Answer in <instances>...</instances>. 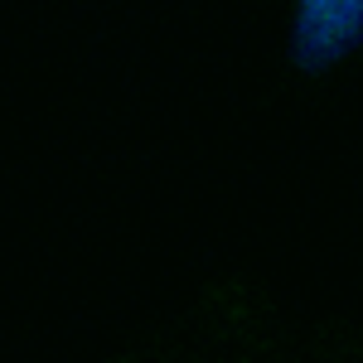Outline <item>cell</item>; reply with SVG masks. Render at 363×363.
Wrapping results in <instances>:
<instances>
[{"label": "cell", "instance_id": "cell-1", "mask_svg": "<svg viewBox=\"0 0 363 363\" xmlns=\"http://www.w3.org/2000/svg\"><path fill=\"white\" fill-rule=\"evenodd\" d=\"M112 363H363L344 325H296L247 277H218L165 325L121 344Z\"/></svg>", "mask_w": 363, "mask_h": 363}, {"label": "cell", "instance_id": "cell-2", "mask_svg": "<svg viewBox=\"0 0 363 363\" xmlns=\"http://www.w3.org/2000/svg\"><path fill=\"white\" fill-rule=\"evenodd\" d=\"M281 54L301 83L335 78L363 54V0H291Z\"/></svg>", "mask_w": 363, "mask_h": 363}]
</instances>
